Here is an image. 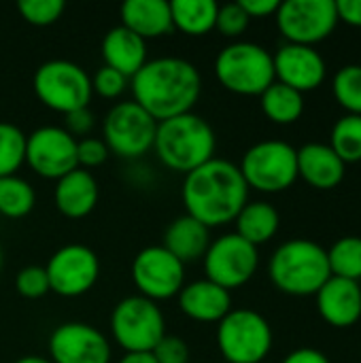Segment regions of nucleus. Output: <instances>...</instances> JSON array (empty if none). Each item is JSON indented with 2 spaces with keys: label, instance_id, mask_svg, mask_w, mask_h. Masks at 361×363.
<instances>
[{
  "label": "nucleus",
  "instance_id": "42",
  "mask_svg": "<svg viewBox=\"0 0 361 363\" xmlns=\"http://www.w3.org/2000/svg\"><path fill=\"white\" fill-rule=\"evenodd\" d=\"M281 363H332L330 357L319 351V349H311V347H302V349H296L291 353L285 355V359Z\"/></svg>",
  "mask_w": 361,
  "mask_h": 363
},
{
  "label": "nucleus",
  "instance_id": "20",
  "mask_svg": "<svg viewBox=\"0 0 361 363\" xmlns=\"http://www.w3.org/2000/svg\"><path fill=\"white\" fill-rule=\"evenodd\" d=\"M177 300L181 313L198 323H219L232 311V294L209 279L185 283Z\"/></svg>",
  "mask_w": 361,
  "mask_h": 363
},
{
  "label": "nucleus",
  "instance_id": "12",
  "mask_svg": "<svg viewBox=\"0 0 361 363\" xmlns=\"http://www.w3.org/2000/svg\"><path fill=\"white\" fill-rule=\"evenodd\" d=\"M132 283L138 289V296L162 302L177 298L185 287V264L179 262L162 245L145 247L132 259Z\"/></svg>",
  "mask_w": 361,
  "mask_h": 363
},
{
  "label": "nucleus",
  "instance_id": "18",
  "mask_svg": "<svg viewBox=\"0 0 361 363\" xmlns=\"http://www.w3.org/2000/svg\"><path fill=\"white\" fill-rule=\"evenodd\" d=\"M315 300L319 317L330 328L347 330L361 319V285L357 281L330 277Z\"/></svg>",
  "mask_w": 361,
  "mask_h": 363
},
{
  "label": "nucleus",
  "instance_id": "5",
  "mask_svg": "<svg viewBox=\"0 0 361 363\" xmlns=\"http://www.w3.org/2000/svg\"><path fill=\"white\" fill-rule=\"evenodd\" d=\"M219 85L236 96H262L274 83L272 53L251 40H234L215 57Z\"/></svg>",
  "mask_w": 361,
  "mask_h": 363
},
{
  "label": "nucleus",
  "instance_id": "46",
  "mask_svg": "<svg viewBox=\"0 0 361 363\" xmlns=\"http://www.w3.org/2000/svg\"><path fill=\"white\" fill-rule=\"evenodd\" d=\"M360 357H361V349H360Z\"/></svg>",
  "mask_w": 361,
  "mask_h": 363
},
{
  "label": "nucleus",
  "instance_id": "34",
  "mask_svg": "<svg viewBox=\"0 0 361 363\" xmlns=\"http://www.w3.org/2000/svg\"><path fill=\"white\" fill-rule=\"evenodd\" d=\"M15 291L26 300L45 298L51 291L45 266H26V268H21L17 272V277H15Z\"/></svg>",
  "mask_w": 361,
  "mask_h": 363
},
{
  "label": "nucleus",
  "instance_id": "2",
  "mask_svg": "<svg viewBox=\"0 0 361 363\" xmlns=\"http://www.w3.org/2000/svg\"><path fill=\"white\" fill-rule=\"evenodd\" d=\"M181 200L185 215L211 230L236 219L249 202V187L234 162L213 157L185 174Z\"/></svg>",
  "mask_w": 361,
  "mask_h": 363
},
{
  "label": "nucleus",
  "instance_id": "19",
  "mask_svg": "<svg viewBox=\"0 0 361 363\" xmlns=\"http://www.w3.org/2000/svg\"><path fill=\"white\" fill-rule=\"evenodd\" d=\"M347 174V164L328 143H306L298 149V179L319 191L336 189Z\"/></svg>",
  "mask_w": 361,
  "mask_h": 363
},
{
  "label": "nucleus",
  "instance_id": "11",
  "mask_svg": "<svg viewBox=\"0 0 361 363\" xmlns=\"http://www.w3.org/2000/svg\"><path fill=\"white\" fill-rule=\"evenodd\" d=\"M277 28L285 43L315 47L338 26L334 0H285L279 4Z\"/></svg>",
  "mask_w": 361,
  "mask_h": 363
},
{
  "label": "nucleus",
  "instance_id": "27",
  "mask_svg": "<svg viewBox=\"0 0 361 363\" xmlns=\"http://www.w3.org/2000/svg\"><path fill=\"white\" fill-rule=\"evenodd\" d=\"M260 106L266 119H270L277 125H291L296 123L304 113V94L274 81L262 96Z\"/></svg>",
  "mask_w": 361,
  "mask_h": 363
},
{
  "label": "nucleus",
  "instance_id": "40",
  "mask_svg": "<svg viewBox=\"0 0 361 363\" xmlns=\"http://www.w3.org/2000/svg\"><path fill=\"white\" fill-rule=\"evenodd\" d=\"M238 4L249 15V19H264V17L274 15L281 2L279 0H238Z\"/></svg>",
  "mask_w": 361,
  "mask_h": 363
},
{
  "label": "nucleus",
  "instance_id": "36",
  "mask_svg": "<svg viewBox=\"0 0 361 363\" xmlns=\"http://www.w3.org/2000/svg\"><path fill=\"white\" fill-rule=\"evenodd\" d=\"M130 85V79L123 77L121 72L109 68V66H102L96 70V74L91 77V89L94 94H98L100 98H106V100H115L119 98Z\"/></svg>",
  "mask_w": 361,
  "mask_h": 363
},
{
  "label": "nucleus",
  "instance_id": "23",
  "mask_svg": "<svg viewBox=\"0 0 361 363\" xmlns=\"http://www.w3.org/2000/svg\"><path fill=\"white\" fill-rule=\"evenodd\" d=\"M119 17L121 26L143 40L160 38L174 30L168 0H126L119 9Z\"/></svg>",
  "mask_w": 361,
  "mask_h": 363
},
{
  "label": "nucleus",
  "instance_id": "1",
  "mask_svg": "<svg viewBox=\"0 0 361 363\" xmlns=\"http://www.w3.org/2000/svg\"><path fill=\"white\" fill-rule=\"evenodd\" d=\"M134 102L143 106L157 123L194 113L202 94V77L189 60L155 57L130 79Z\"/></svg>",
  "mask_w": 361,
  "mask_h": 363
},
{
  "label": "nucleus",
  "instance_id": "22",
  "mask_svg": "<svg viewBox=\"0 0 361 363\" xmlns=\"http://www.w3.org/2000/svg\"><path fill=\"white\" fill-rule=\"evenodd\" d=\"M100 53L104 66L132 79L147 64V40H143L119 23L104 34Z\"/></svg>",
  "mask_w": 361,
  "mask_h": 363
},
{
  "label": "nucleus",
  "instance_id": "43",
  "mask_svg": "<svg viewBox=\"0 0 361 363\" xmlns=\"http://www.w3.org/2000/svg\"><path fill=\"white\" fill-rule=\"evenodd\" d=\"M119 363H157L153 353H123Z\"/></svg>",
  "mask_w": 361,
  "mask_h": 363
},
{
  "label": "nucleus",
  "instance_id": "41",
  "mask_svg": "<svg viewBox=\"0 0 361 363\" xmlns=\"http://www.w3.org/2000/svg\"><path fill=\"white\" fill-rule=\"evenodd\" d=\"M338 21L361 28V0H334Z\"/></svg>",
  "mask_w": 361,
  "mask_h": 363
},
{
  "label": "nucleus",
  "instance_id": "7",
  "mask_svg": "<svg viewBox=\"0 0 361 363\" xmlns=\"http://www.w3.org/2000/svg\"><path fill=\"white\" fill-rule=\"evenodd\" d=\"M36 98L51 111L68 115L77 108H87L94 96L91 77L70 60L43 62L32 79Z\"/></svg>",
  "mask_w": 361,
  "mask_h": 363
},
{
  "label": "nucleus",
  "instance_id": "13",
  "mask_svg": "<svg viewBox=\"0 0 361 363\" xmlns=\"http://www.w3.org/2000/svg\"><path fill=\"white\" fill-rule=\"evenodd\" d=\"M202 259L206 279L228 291L247 285L260 266L257 247L243 240L236 232L211 240Z\"/></svg>",
  "mask_w": 361,
  "mask_h": 363
},
{
  "label": "nucleus",
  "instance_id": "10",
  "mask_svg": "<svg viewBox=\"0 0 361 363\" xmlns=\"http://www.w3.org/2000/svg\"><path fill=\"white\" fill-rule=\"evenodd\" d=\"M157 121L134 100L117 102L104 117L102 140L121 160H140L153 149Z\"/></svg>",
  "mask_w": 361,
  "mask_h": 363
},
{
  "label": "nucleus",
  "instance_id": "6",
  "mask_svg": "<svg viewBox=\"0 0 361 363\" xmlns=\"http://www.w3.org/2000/svg\"><path fill=\"white\" fill-rule=\"evenodd\" d=\"M272 342V328L257 311L232 308L217 323V349L228 363H262Z\"/></svg>",
  "mask_w": 361,
  "mask_h": 363
},
{
  "label": "nucleus",
  "instance_id": "37",
  "mask_svg": "<svg viewBox=\"0 0 361 363\" xmlns=\"http://www.w3.org/2000/svg\"><path fill=\"white\" fill-rule=\"evenodd\" d=\"M109 155L111 153H109V149H106L102 138L87 136V138L77 140V164L83 170H91V168L102 166L109 160Z\"/></svg>",
  "mask_w": 361,
  "mask_h": 363
},
{
  "label": "nucleus",
  "instance_id": "15",
  "mask_svg": "<svg viewBox=\"0 0 361 363\" xmlns=\"http://www.w3.org/2000/svg\"><path fill=\"white\" fill-rule=\"evenodd\" d=\"M26 164L43 179L57 181L79 168L77 138L60 125H43L26 134Z\"/></svg>",
  "mask_w": 361,
  "mask_h": 363
},
{
  "label": "nucleus",
  "instance_id": "3",
  "mask_svg": "<svg viewBox=\"0 0 361 363\" xmlns=\"http://www.w3.org/2000/svg\"><path fill=\"white\" fill-rule=\"evenodd\" d=\"M215 130L196 113H185L157 123L153 151L168 170L189 174L211 162L215 157Z\"/></svg>",
  "mask_w": 361,
  "mask_h": 363
},
{
  "label": "nucleus",
  "instance_id": "39",
  "mask_svg": "<svg viewBox=\"0 0 361 363\" xmlns=\"http://www.w3.org/2000/svg\"><path fill=\"white\" fill-rule=\"evenodd\" d=\"M94 125H96V117H94V113L89 111V106H87V108H77V111L64 115V130H66L72 138H77V140L87 138L89 132L94 130Z\"/></svg>",
  "mask_w": 361,
  "mask_h": 363
},
{
  "label": "nucleus",
  "instance_id": "8",
  "mask_svg": "<svg viewBox=\"0 0 361 363\" xmlns=\"http://www.w3.org/2000/svg\"><path fill=\"white\" fill-rule=\"evenodd\" d=\"M249 189L281 194L298 181V149L285 140H262L249 147L238 164Z\"/></svg>",
  "mask_w": 361,
  "mask_h": 363
},
{
  "label": "nucleus",
  "instance_id": "9",
  "mask_svg": "<svg viewBox=\"0 0 361 363\" xmlns=\"http://www.w3.org/2000/svg\"><path fill=\"white\" fill-rule=\"evenodd\" d=\"M111 336L126 353H151L166 336L164 313L143 296H128L111 313Z\"/></svg>",
  "mask_w": 361,
  "mask_h": 363
},
{
  "label": "nucleus",
  "instance_id": "38",
  "mask_svg": "<svg viewBox=\"0 0 361 363\" xmlns=\"http://www.w3.org/2000/svg\"><path fill=\"white\" fill-rule=\"evenodd\" d=\"M151 353L157 363H189L191 359V351L187 342L181 336H172V334H166Z\"/></svg>",
  "mask_w": 361,
  "mask_h": 363
},
{
  "label": "nucleus",
  "instance_id": "32",
  "mask_svg": "<svg viewBox=\"0 0 361 363\" xmlns=\"http://www.w3.org/2000/svg\"><path fill=\"white\" fill-rule=\"evenodd\" d=\"M332 91L347 115H361V64H347L334 74Z\"/></svg>",
  "mask_w": 361,
  "mask_h": 363
},
{
  "label": "nucleus",
  "instance_id": "29",
  "mask_svg": "<svg viewBox=\"0 0 361 363\" xmlns=\"http://www.w3.org/2000/svg\"><path fill=\"white\" fill-rule=\"evenodd\" d=\"M332 277L361 281V236H343L328 249Z\"/></svg>",
  "mask_w": 361,
  "mask_h": 363
},
{
  "label": "nucleus",
  "instance_id": "44",
  "mask_svg": "<svg viewBox=\"0 0 361 363\" xmlns=\"http://www.w3.org/2000/svg\"><path fill=\"white\" fill-rule=\"evenodd\" d=\"M15 363H51L49 357H36V355H26V357H19Z\"/></svg>",
  "mask_w": 361,
  "mask_h": 363
},
{
  "label": "nucleus",
  "instance_id": "14",
  "mask_svg": "<svg viewBox=\"0 0 361 363\" xmlns=\"http://www.w3.org/2000/svg\"><path fill=\"white\" fill-rule=\"evenodd\" d=\"M49 287L62 298H79L91 291L100 277V259L87 245H64L60 247L45 266Z\"/></svg>",
  "mask_w": 361,
  "mask_h": 363
},
{
  "label": "nucleus",
  "instance_id": "31",
  "mask_svg": "<svg viewBox=\"0 0 361 363\" xmlns=\"http://www.w3.org/2000/svg\"><path fill=\"white\" fill-rule=\"evenodd\" d=\"M26 164V134L19 125L0 121V179L17 174Z\"/></svg>",
  "mask_w": 361,
  "mask_h": 363
},
{
  "label": "nucleus",
  "instance_id": "33",
  "mask_svg": "<svg viewBox=\"0 0 361 363\" xmlns=\"http://www.w3.org/2000/svg\"><path fill=\"white\" fill-rule=\"evenodd\" d=\"M64 9H66L64 0H19L17 2V11L21 19L36 28H47L55 23L62 17Z\"/></svg>",
  "mask_w": 361,
  "mask_h": 363
},
{
  "label": "nucleus",
  "instance_id": "21",
  "mask_svg": "<svg viewBox=\"0 0 361 363\" xmlns=\"http://www.w3.org/2000/svg\"><path fill=\"white\" fill-rule=\"evenodd\" d=\"M100 200L98 181L89 170L77 168L55 181L53 202L55 208L68 219H83L94 213Z\"/></svg>",
  "mask_w": 361,
  "mask_h": 363
},
{
  "label": "nucleus",
  "instance_id": "28",
  "mask_svg": "<svg viewBox=\"0 0 361 363\" xmlns=\"http://www.w3.org/2000/svg\"><path fill=\"white\" fill-rule=\"evenodd\" d=\"M36 204L34 187L19 174L0 179V215L6 219H21L32 213Z\"/></svg>",
  "mask_w": 361,
  "mask_h": 363
},
{
  "label": "nucleus",
  "instance_id": "24",
  "mask_svg": "<svg viewBox=\"0 0 361 363\" xmlns=\"http://www.w3.org/2000/svg\"><path fill=\"white\" fill-rule=\"evenodd\" d=\"M211 245V230L189 215L177 217L164 232V249L179 262L189 264L202 259Z\"/></svg>",
  "mask_w": 361,
  "mask_h": 363
},
{
  "label": "nucleus",
  "instance_id": "30",
  "mask_svg": "<svg viewBox=\"0 0 361 363\" xmlns=\"http://www.w3.org/2000/svg\"><path fill=\"white\" fill-rule=\"evenodd\" d=\"M328 145L345 164L361 162V115H343L334 123Z\"/></svg>",
  "mask_w": 361,
  "mask_h": 363
},
{
  "label": "nucleus",
  "instance_id": "26",
  "mask_svg": "<svg viewBox=\"0 0 361 363\" xmlns=\"http://www.w3.org/2000/svg\"><path fill=\"white\" fill-rule=\"evenodd\" d=\"M219 4L215 0H172V28L187 36H204L215 30Z\"/></svg>",
  "mask_w": 361,
  "mask_h": 363
},
{
  "label": "nucleus",
  "instance_id": "35",
  "mask_svg": "<svg viewBox=\"0 0 361 363\" xmlns=\"http://www.w3.org/2000/svg\"><path fill=\"white\" fill-rule=\"evenodd\" d=\"M251 19L249 15L243 11V6L238 2H228V4H219L217 11V19H215V30L226 36V38H238L240 34H245V30L249 28Z\"/></svg>",
  "mask_w": 361,
  "mask_h": 363
},
{
  "label": "nucleus",
  "instance_id": "4",
  "mask_svg": "<svg viewBox=\"0 0 361 363\" xmlns=\"http://www.w3.org/2000/svg\"><path fill=\"white\" fill-rule=\"evenodd\" d=\"M268 277L281 294L294 298L317 296L332 277L328 249L309 238L285 240L268 262Z\"/></svg>",
  "mask_w": 361,
  "mask_h": 363
},
{
  "label": "nucleus",
  "instance_id": "45",
  "mask_svg": "<svg viewBox=\"0 0 361 363\" xmlns=\"http://www.w3.org/2000/svg\"><path fill=\"white\" fill-rule=\"evenodd\" d=\"M0 270H2V249H0Z\"/></svg>",
  "mask_w": 361,
  "mask_h": 363
},
{
  "label": "nucleus",
  "instance_id": "17",
  "mask_svg": "<svg viewBox=\"0 0 361 363\" xmlns=\"http://www.w3.org/2000/svg\"><path fill=\"white\" fill-rule=\"evenodd\" d=\"M274 81L306 94L323 85L328 77V66L323 55L315 47L285 43L272 55Z\"/></svg>",
  "mask_w": 361,
  "mask_h": 363
},
{
  "label": "nucleus",
  "instance_id": "25",
  "mask_svg": "<svg viewBox=\"0 0 361 363\" xmlns=\"http://www.w3.org/2000/svg\"><path fill=\"white\" fill-rule=\"evenodd\" d=\"M234 223H236V234L243 240H247L253 247H260V245L270 242L277 236L281 228V215L270 202L255 200L243 206Z\"/></svg>",
  "mask_w": 361,
  "mask_h": 363
},
{
  "label": "nucleus",
  "instance_id": "16",
  "mask_svg": "<svg viewBox=\"0 0 361 363\" xmlns=\"http://www.w3.org/2000/svg\"><path fill=\"white\" fill-rule=\"evenodd\" d=\"M51 363H111V345L106 336L83 321L57 325L49 336Z\"/></svg>",
  "mask_w": 361,
  "mask_h": 363
}]
</instances>
